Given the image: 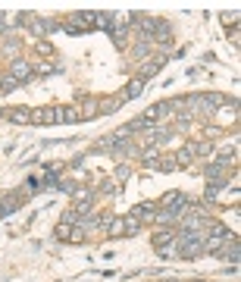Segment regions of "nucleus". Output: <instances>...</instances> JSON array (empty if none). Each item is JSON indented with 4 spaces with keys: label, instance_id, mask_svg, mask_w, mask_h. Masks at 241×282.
Wrapping results in <instances>:
<instances>
[{
    "label": "nucleus",
    "instance_id": "nucleus-22",
    "mask_svg": "<svg viewBox=\"0 0 241 282\" xmlns=\"http://www.w3.org/2000/svg\"><path fill=\"white\" fill-rule=\"evenodd\" d=\"M194 282H207V279H194Z\"/></svg>",
    "mask_w": 241,
    "mask_h": 282
},
{
    "label": "nucleus",
    "instance_id": "nucleus-6",
    "mask_svg": "<svg viewBox=\"0 0 241 282\" xmlns=\"http://www.w3.org/2000/svg\"><path fill=\"white\" fill-rule=\"evenodd\" d=\"M223 166H220V163H207V170H204V176H207V179H210V185H216V188H220L223 185Z\"/></svg>",
    "mask_w": 241,
    "mask_h": 282
},
{
    "label": "nucleus",
    "instance_id": "nucleus-4",
    "mask_svg": "<svg viewBox=\"0 0 241 282\" xmlns=\"http://www.w3.org/2000/svg\"><path fill=\"white\" fill-rule=\"evenodd\" d=\"M9 78H16V82H28V78H31V63H28V60H22V56H16V60L9 63Z\"/></svg>",
    "mask_w": 241,
    "mask_h": 282
},
{
    "label": "nucleus",
    "instance_id": "nucleus-12",
    "mask_svg": "<svg viewBox=\"0 0 241 282\" xmlns=\"http://www.w3.org/2000/svg\"><path fill=\"white\" fill-rule=\"evenodd\" d=\"M179 201H185V194H182V192H166L163 198H160V207H166V210H169V207H176Z\"/></svg>",
    "mask_w": 241,
    "mask_h": 282
},
{
    "label": "nucleus",
    "instance_id": "nucleus-17",
    "mask_svg": "<svg viewBox=\"0 0 241 282\" xmlns=\"http://www.w3.org/2000/svg\"><path fill=\"white\" fill-rule=\"evenodd\" d=\"M110 22H113V16H110V13H94V26H97V28H107Z\"/></svg>",
    "mask_w": 241,
    "mask_h": 282
},
{
    "label": "nucleus",
    "instance_id": "nucleus-8",
    "mask_svg": "<svg viewBox=\"0 0 241 282\" xmlns=\"http://www.w3.org/2000/svg\"><path fill=\"white\" fill-rule=\"evenodd\" d=\"M163 66H166V56H154V60L147 63L144 69H141V82H144V78H151V76H157Z\"/></svg>",
    "mask_w": 241,
    "mask_h": 282
},
{
    "label": "nucleus",
    "instance_id": "nucleus-21",
    "mask_svg": "<svg viewBox=\"0 0 241 282\" xmlns=\"http://www.w3.org/2000/svg\"><path fill=\"white\" fill-rule=\"evenodd\" d=\"M223 22H226V26H229V22H238V16L235 13H223Z\"/></svg>",
    "mask_w": 241,
    "mask_h": 282
},
{
    "label": "nucleus",
    "instance_id": "nucleus-16",
    "mask_svg": "<svg viewBox=\"0 0 241 282\" xmlns=\"http://www.w3.org/2000/svg\"><path fill=\"white\" fill-rule=\"evenodd\" d=\"M235 154H238L235 148H226V150H220V157H216L213 163H220V166H226V163H235Z\"/></svg>",
    "mask_w": 241,
    "mask_h": 282
},
{
    "label": "nucleus",
    "instance_id": "nucleus-18",
    "mask_svg": "<svg viewBox=\"0 0 241 282\" xmlns=\"http://www.w3.org/2000/svg\"><path fill=\"white\" fill-rule=\"evenodd\" d=\"M13 88H19V82L9 78V76H3V82H0V94H6V91H13Z\"/></svg>",
    "mask_w": 241,
    "mask_h": 282
},
{
    "label": "nucleus",
    "instance_id": "nucleus-9",
    "mask_svg": "<svg viewBox=\"0 0 241 282\" xmlns=\"http://www.w3.org/2000/svg\"><path fill=\"white\" fill-rule=\"evenodd\" d=\"M9 122H16V126L31 122V110H28V107H16V110H9Z\"/></svg>",
    "mask_w": 241,
    "mask_h": 282
},
{
    "label": "nucleus",
    "instance_id": "nucleus-13",
    "mask_svg": "<svg viewBox=\"0 0 241 282\" xmlns=\"http://www.w3.org/2000/svg\"><path fill=\"white\" fill-rule=\"evenodd\" d=\"M191 157H194V154H191V144H185V148H182L179 154H176V160H172V163L185 170V166H191Z\"/></svg>",
    "mask_w": 241,
    "mask_h": 282
},
{
    "label": "nucleus",
    "instance_id": "nucleus-3",
    "mask_svg": "<svg viewBox=\"0 0 241 282\" xmlns=\"http://www.w3.org/2000/svg\"><path fill=\"white\" fill-rule=\"evenodd\" d=\"M172 110H176V104H154V107L141 116V120L154 126V122H160V120H166V116H172Z\"/></svg>",
    "mask_w": 241,
    "mask_h": 282
},
{
    "label": "nucleus",
    "instance_id": "nucleus-7",
    "mask_svg": "<svg viewBox=\"0 0 241 282\" xmlns=\"http://www.w3.org/2000/svg\"><path fill=\"white\" fill-rule=\"evenodd\" d=\"M176 229H160V232H154V248H166L169 242H176Z\"/></svg>",
    "mask_w": 241,
    "mask_h": 282
},
{
    "label": "nucleus",
    "instance_id": "nucleus-15",
    "mask_svg": "<svg viewBox=\"0 0 241 282\" xmlns=\"http://www.w3.org/2000/svg\"><path fill=\"white\" fill-rule=\"evenodd\" d=\"M144 166L160 170V150H154V148H147V150H144Z\"/></svg>",
    "mask_w": 241,
    "mask_h": 282
},
{
    "label": "nucleus",
    "instance_id": "nucleus-11",
    "mask_svg": "<svg viewBox=\"0 0 241 282\" xmlns=\"http://www.w3.org/2000/svg\"><path fill=\"white\" fill-rule=\"evenodd\" d=\"M191 154L194 157H210L213 154V144H210V141H191Z\"/></svg>",
    "mask_w": 241,
    "mask_h": 282
},
{
    "label": "nucleus",
    "instance_id": "nucleus-20",
    "mask_svg": "<svg viewBox=\"0 0 241 282\" xmlns=\"http://www.w3.org/2000/svg\"><path fill=\"white\" fill-rule=\"evenodd\" d=\"M69 232H72V226H66V222H63V226L56 229V238H63V242H69Z\"/></svg>",
    "mask_w": 241,
    "mask_h": 282
},
{
    "label": "nucleus",
    "instance_id": "nucleus-10",
    "mask_svg": "<svg viewBox=\"0 0 241 282\" xmlns=\"http://www.w3.org/2000/svg\"><path fill=\"white\" fill-rule=\"evenodd\" d=\"M141 88H144V82H141V78H135V82H129V85L122 88V94H119V98H122V100L138 98V94H141Z\"/></svg>",
    "mask_w": 241,
    "mask_h": 282
},
{
    "label": "nucleus",
    "instance_id": "nucleus-23",
    "mask_svg": "<svg viewBox=\"0 0 241 282\" xmlns=\"http://www.w3.org/2000/svg\"><path fill=\"white\" fill-rule=\"evenodd\" d=\"M0 82H3V76H0Z\"/></svg>",
    "mask_w": 241,
    "mask_h": 282
},
{
    "label": "nucleus",
    "instance_id": "nucleus-1",
    "mask_svg": "<svg viewBox=\"0 0 241 282\" xmlns=\"http://www.w3.org/2000/svg\"><path fill=\"white\" fill-rule=\"evenodd\" d=\"M176 254L182 260H194L204 254V232H182L176 235Z\"/></svg>",
    "mask_w": 241,
    "mask_h": 282
},
{
    "label": "nucleus",
    "instance_id": "nucleus-5",
    "mask_svg": "<svg viewBox=\"0 0 241 282\" xmlns=\"http://www.w3.org/2000/svg\"><path fill=\"white\" fill-rule=\"evenodd\" d=\"M132 216H138V220H154V216H160V210L154 207V204H138V207H132Z\"/></svg>",
    "mask_w": 241,
    "mask_h": 282
},
{
    "label": "nucleus",
    "instance_id": "nucleus-19",
    "mask_svg": "<svg viewBox=\"0 0 241 282\" xmlns=\"http://www.w3.org/2000/svg\"><path fill=\"white\" fill-rule=\"evenodd\" d=\"M147 50H151V44H147V41H144V44H138L135 50H132V60H144V54H147Z\"/></svg>",
    "mask_w": 241,
    "mask_h": 282
},
{
    "label": "nucleus",
    "instance_id": "nucleus-2",
    "mask_svg": "<svg viewBox=\"0 0 241 282\" xmlns=\"http://www.w3.org/2000/svg\"><path fill=\"white\" fill-rule=\"evenodd\" d=\"M31 122L34 126H53V122H60V107H38V110H31Z\"/></svg>",
    "mask_w": 241,
    "mask_h": 282
},
{
    "label": "nucleus",
    "instance_id": "nucleus-14",
    "mask_svg": "<svg viewBox=\"0 0 241 282\" xmlns=\"http://www.w3.org/2000/svg\"><path fill=\"white\" fill-rule=\"evenodd\" d=\"M82 120V113L75 107H60V122H78Z\"/></svg>",
    "mask_w": 241,
    "mask_h": 282
}]
</instances>
